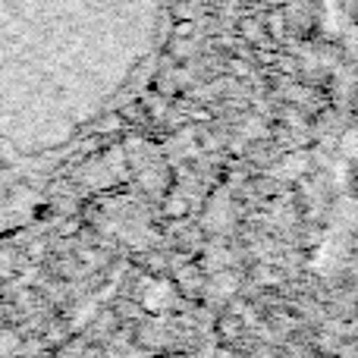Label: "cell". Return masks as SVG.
Wrapping results in <instances>:
<instances>
[{"instance_id": "6da1fadb", "label": "cell", "mask_w": 358, "mask_h": 358, "mask_svg": "<svg viewBox=\"0 0 358 358\" xmlns=\"http://www.w3.org/2000/svg\"><path fill=\"white\" fill-rule=\"evenodd\" d=\"M170 0H0V242L132 104Z\"/></svg>"}]
</instances>
